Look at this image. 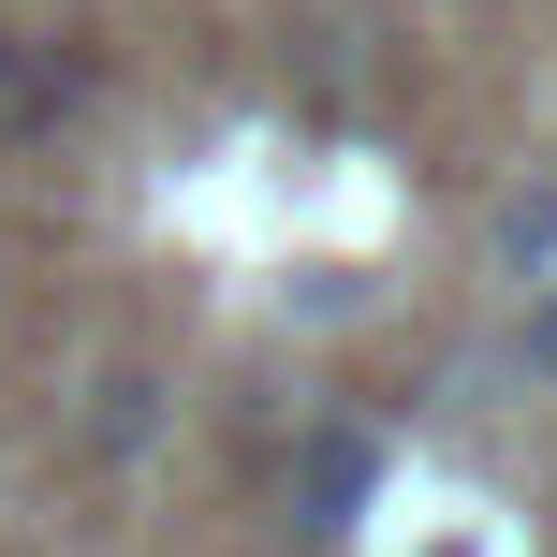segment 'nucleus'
<instances>
[{
  "mask_svg": "<svg viewBox=\"0 0 557 557\" xmlns=\"http://www.w3.org/2000/svg\"><path fill=\"white\" fill-rule=\"evenodd\" d=\"M425 557H470V543H425Z\"/></svg>",
  "mask_w": 557,
  "mask_h": 557,
  "instance_id": "423d86ee",
  "label": "nucleus"
},
{
  "mask_svg": "<svg viewBox=\"0 0 557 557\" xmlns=\"http://www.w3.org/2000/svg\"><path fill=\"white\" fill-rule=\"evenodd\" d=\"M367 499H382V455H367V425H308V441H294V529H308V543H337Z\"/></svg>",
  "mask_w": 557,
  "mask_h": 557,
  "instance_id": "f257e3e1",
  "label": "nucleus"
},
{
  "mask_svg": "<svg viewBox=\"0 0 557 557\" xmlns=\"http://www.w3.org/2000/svg\"><path fill=\"white\" fill-rule=\"evenodd\" d=\"M0 88H15V29H0Z\"/></svg>",
  "mask_w": 557,
  "mask_h": 557,
  "instance_id": "39448f33",
  "label": "nucleus"
},
{
  "mask_svg": "<svg viewBox=\"0 0 557 557\" xmlns=\"http://www.w3.org/2000/svg\"><path fill=\"white\" fill-rule=\"evenodd\" d=\"M529 367H543V382H557V294L529 308Z\"/></svg>",
  "mask_w": 557,
  "mask_h": 557,
  "instance_id": "20e7f679",
  "label": "nucleus"
},
{
  "mask_svg": "<svg viewBox=\"0 0 557 557\" xmlns=\"http://www.w3.org/2000/svg\"><path fill=\"white\" fill-rule=\"evenodd\" d=\"M499 264H513V278L557 264V191H513V206H499Z\"/></svg>",
  "mask_w": 557,
  "mask_h": 557,
  "instance_id": "7ed1b4c3",
  "label": "nucleus"
},
{
  "mask_svg": "<svg viewBox=\"0 0 557 557\" xmlns=\"http://www.w3.org/2000/svg\"><path fill=\"white\" fill-rule=\"evenodd\" d=\"M147 425H162V382H133V367H117L103 411H88V441H103V455H147Z\"/></svg>",
  "mask_w": 557,
  "mask_h": 557,
  "instance_id": "f03ea898",
  "label": "nucleus"
}]
</instances>
